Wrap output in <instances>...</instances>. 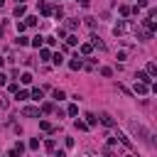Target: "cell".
Listing matches in <instances>:
<instances>
[{"mask_svg": "<svg viewBox=\"0 0 157 157\" xmlns=\"http://www.w3.org/2000/svg\"><path fill=\"white\" fill-rule=\"evenodd\" d=\"M137 5H147V0H137Z\"/></svg>", "mask_w": 157, "mask_h": 157, "instance_id": "obj_33", "label": "cell"}, {"mask_svg": "<svg viewBox=\"0 0 157 157\" xmlns=\"http://www.w3.org/2000/svg\"><path fill=\"white\" fill-rule=\"evenodd\" d=\"M42 42H44V39H42V37H34V39H32V44H34L37 49H42Z\"/></svg>", "mask_w": 157, "mask_h": 157, "instance_id": "obj_18", "label": "cell"}, {"mask_svg": "<svg viewBox=\"0 0 157 157\" xmlns=\"http://www.w3.org/2000/svg\"><path fill=\"white\" fill-rule=\"evenodd\" d=\"M147 74H150V76H155V74H157V66H155V64H150V66H147Z\"/></svg>", "mask_w": 157, "mask_h": 157, "instance_id": "obj_28", "label": "cell"}, {"mask_svg": "<svg viewBox=\"0 0 157 157\" xmlns=\"http://www.w3.org/2000/svg\"><path fill=\"white\" fill-rule=\"evenodd\" d=\"M76 128H78V130H88V123H84V120H76Z\"/></svg>", "mask_w": 157, "mask_h": 157, "instance_id": "obj_23", "label": "cell"}, {"mask_svg": "<svg viewBox=\"0 0 157 157\" xmlns=\"http://www.w3.org/2000/svg\"><path fill=\"white\" fill-rule=\"evenodd\" d=\"M81 52H84V54H91V52H93V44H81Z\"/></svg>", "mask_w": 157, "mask_h": 157, "instance_id": "obj_19", "label": "cell"}, {"mask_svg": "<svg viewBox=\"0 0 157 157\" xmlns=\"http://www.w3.org/2000/svg\"><path fill=\"white\" fill-rule=\"evenodd\" d=\"M54 17H56V20H62V17H64V10H62V8H56V10H54Z\"/></svg>", "mask_w": 157, "mask_h": 157, "instance_id": "obj_26", "label": "cell"}, {"mask_svg": "<svg viewBox=\"0 0 157 157\" xmlns=\"http://www.w3.org/2000/svg\"><path fill=\"white\" fill-rule=\"evenodd\" d=\"M52 59H54V64H56V66H59V64H62V62H64V56H62V54H54Z\"/></svg>", "mask_w": 157, "mask_h": 157, "instance_id": "obj_24", "label": "cell"}, {"mask_svg": "<svg viewBox=\"0 0 157 157\" xmlns=\"http://www.w3.org/2000/svg\"><path fill=\"white\" fill-rule=\"evenodd\" d=\"M17 44H20V47H25V44H30V39H27V37H20V39H17Z\"/></svg>", "mask_w": 157, "mask_h": 157, "instance_id": "obj_27", "label": "cell"}, {"mask_svg": "<svg viewBox=\"0 0 157 157\" xmlns=\"http://www.w3.org/2000/svg\"><path fill=\"white\" fill-rule=\"evenodd\" d=\"M54 157H66V152H64V150H59V152H54Z\"/></svg>", "mask_w": 157, "mask_h": 157, "instance_id": "obj_31", "label": "cell"}, {"mask_svg": "<svg viewBox=\"0 0 157 157\" xmlns=\"http://www.w3.org/2000/svg\"><path fill=\"white\" fill-rule=\"evenodd\" d=\"M0 66H3V56H0Z\"/></svg>", "mask_w": 157, "mask_h": 157, "instance_id": "obj_35", "label": "cell"}, {"mask_svg": "<svg viewBox=\"0 0 157 157\" xmlns=\"http://www.w3.org/2000/svg\"><path fill=\"white\" fill-rule=\"evenodd\" d=\"M76 25H78V20H69V22H66V30H76Z\"/></svg>", "mask_w": 157, "mask_h": 157, "instance_id": "obj_22", "label": "cell"}, {"mask_svg": "<svg viewBox=\"0 0 157 157\" xmlns=\"http://www.w3.org/2000/svg\"><path fill=\"white\" fill-rule=\"evenodd\" d=\"M22 84H32V74H22V78H20Z\"/></svg>", "mask_w": 157, "mask_h": 157, "instance_id": "obj_20", "label": "cell"}, {"mask_svg": "<svg viewBox=\"0 0 157 157\" xmlns=\"http://www.w3.org/2000/svg\"><path fill=\"white\" fill-rule=\"evenodd\" d=\"M8 84V76H3V74H0V86H5Z\"/></svg>", "mask_w": 157, "mask_h": 157, "instance_id": "obj_30", "label": "cell"}, {"mask_svg": "<svg viewBox=\"0 0 157 157\" xmlns=\"http://www.w3.org/2000/svg\"><path fill=\"white\" fill-rule=\"evenodd\" d=\"M22 150H25V145H22V143H17V145L10 150V157H22Z\"/></svg>", "mask_w": 157, "mask_h": 157, "instance_id": "obj_4", "label": "cell"}, {"mask_svg": "<svg viewBox=\"0 0 157 157\" xmlns=\"http://www.w3.org/2000/svg\"><path fill=\"white\" fill-rule=\"evenodd\" d=\"M130 130H133L135 135H140V137H143V140H145L150 147H155V135H152L147 128H143L140 123H130Z\"/></svg>", "mask_w": 157, "mask_h": 157, "instance_id": "obj_1", "label": "cell"}, {"mask_svg": "<svg viewBox=\"0 0 157 157\" xmlns=\"http://www.w3.org/2000/svg\"><path fill=\"white\" fill-rule=\"evenodd\" d=\"M91 5V0H81V8H88Z\"/></svg>", "mask_w": 157, "mask_h": 157, "instance_id": "obj_32", "label": "cell"}, {"mask_svg": "<svg viewBox=\"0 0 157 157\" xmlns=\"http://www.w3.org/2000/svg\"><path fill=\"white\" fill-rule=\"evenodd\" d=\"M91 39H93V47H98V49H106V44H103L98 37H91Z\"/></svg>", "mask_w": 157, "mask_h": 157, "instance_id": "obj_16", "label": "cell"}, {"mask_svg": "<svg viewBox=\"0 0 157 157\" xmlns=\"http://www.w3.org/2000/svg\"><path fill=\"white\" fill-rule=\"evenodd\" d=\"M15 96H17V98H20V101H27V98H30V93H27V91H17V93H15Z\"/></svg>", "mask_w": 157, "mask_h": 157, "instance_id": "obj_17", "label": "cell"}, {"mask_svg": "<svg viewBox=\"0 0 157 157\" xmlns=\"http://www.w3.org/2000/svg\"><path fill=\"white\" fill-rule=\"evenodd\" d=\"M135 78H137V81H143V84H150V81H152L147 71H137V74H135Z\"/></svg>", "mask_w": 157, "mask_h": 157, "instance_id": "obj_5", "label": "cell"}, {"mask_svg": "<svg viewBox=\"0 0 157 157\" xmlns=\"http://www.w3.org/2000/svg\"><path fill=\"white\" fill-rule=\"evenodd\" d=\"M86 118H88V120H86V123H88V128H91V125H96V120H98L93 113H86Z\"/></svg>", "mask_w": 157, "mask_h": 157, "instance_id": "obj_15", "label": "cell"}, {"mask_svg": "<svg viewBox=\"0 0 157 157\" xmlns=\"http://www.w3.org/2000/svg\"><path fill=\"white\" fill-rule=\"evenodd\" d=\"M39 56H42V62H47V59L52 56V52L49 49H39Z\"/></svg>", "mask_w": 157, "mask_h": 157, "instance_id": "obj_14", "label": "cell"}, {"mask_svg": "<svg viewBox=\"0 0 157 157\" xmlns=\"http://www.w3.org/2000/svg\"><path fill=\"white\" fill-rule=\"evenodd\" d=\"M20 3H25V0H17V5H20Z\"/></svg>", "mask_w": 157, "mask_h": 157, "instance_id": "obj_36", "label": "cell"}, {"mask_svg": "<svg viewBox=\"0 0 157 157\" xmlns=\"http://www.w3.org/2000/svg\"><path fill=\"white\" fill-rule=\"evenodd\" d=\"M25 12H27V8H25V3H20V5L15 8V17H22Z\"/></svg>", "mask_w": 157, "mask_h": 157, "instance_id": "obj_8", "label": "cell"}, {"mask_svg": "<svg viewBox=\"0 0 157 157\" xmlns=\"http://www.w3.org/2000/svg\"><path fill=\"white\" fill-rule=\"evenodd\" d=\"M3 5H5V0H0V8H3Z\"/></svg>", "mask_w": 157, "mask_h": 157, "instance_id": "obj_34", "label": "cell"}, {"mask_svg": "<svg viewBox=\"0 0 157 157\" xmlns=\"http://www.w3.org/2000/svg\"><path fill=\"white\" fill-rule=\"evenodd\" d=\"M22 115H27V118H39V108H34V106H25V108H22Z\"/></svg>", "mask_w": 157, "mask_h": 157, "instance_id": "obj_2", "label": "cell"}, {"mask_svg": "<svg viewBox=\"0 0 157 157\" xmlns=\"http://www.w3.org/2000/svg\"><path fill=\"white\" fill-rule=\"evenodd\" d=\"M81 66H84V62H81V59H78V56H76V59H71V62H69V69H74V71H76V69H81Z\"/></svg>", "mask_w": 157, "mask_h": 157, "instance_id": "obj_7", "label": "cell"}, {"mask_svg": "<svg viewBox=\"0 0 157 157\" xmlns=\"http://www.w3.org/2000/svg\"><path fill=\"white\" fill-rule=\"evenodd\" d=\"M39 10H42L44 15H52V5L49 3H39Z\"/></svg>", "mask_w": 157, "mask_h": 157, "instance_id": "obj_9", "label": "cell"}, {"mask_svg": "<svg viewBox=\"0 0 157 157\" xmlns=\"http://www.w3.org/2000/svg\"><path fill=\"white\" fill-rule=\"evenodd\" d=\"M39 128L47 130V133H52V130H54V128H52V123H47V120H39Z\"/></svg>", "mask_w": 157, "mask_h": 157, "instance_id": "obj_12", "label": "cell"}, {"mask_svg": "<svg viewBox=\"0 0 157 157\" xmlns=\"http://www.w3.org/2000/svg\"><path fill=\"white\" fill-rule=\"evenodd\" d=\"M76 113H78V106L71 103V106H69V115H76Z\"/></svg>", "mask_w": 157, "mask_h": 157, "instance_id": "obj_25", "label": "cell"}, {"mask_svg": "<svg viewBox=\"0 0 157 157\" xmlns=\"http://www.w3.org/2000/svg\"><path fill=\"white\" fill-rule=\"evenodd\" d=\"M125 157H133V155H125Z\"/></svg>", "mask_w": 157, "mask_h": 157, "instance_id": "obj_37", "label": "cell"}, {"mask_svg": "<svg viewBox=\"0 0 157 157\" xmlns=\"http://www.w3.org/2000/svg\"><path fill=\"white\" fill-rule=\"evenodd\" d=\"M66 42H69V44L74 47V44H78V37H74V34H69V37H66Z\"/></svg>", "mask_w": 157, "mask_h": 157, "instance_id": "obj_21", "label": "cell"}, {"mask_svg": "<svg viewBox=\"0 0 157 157\" xmlns=\"http://www.w3.org/2000/svg\"><path fill=\"white\" fill-rule=\"evenodd\" d=\"M101 74H103V76H113V69H108V66H103V69H101Z\"/></svg>", "mask_w": 157, "mask_h": 157, "instance_id": "obj_29", "label": "cell"}, {"mask_svg": "<svg viewBox=\"0 0 157 157\" xmlns=\"http://www.w3.org/2000/svg\"><path fill=\"white\" fill-rule=\"evenodd\" d=\"M62 98H66V93L62 88H54V101H62Z\"/></svg>", "mask_w": 157, "mask_h": 157, "instance_id": "obj_10", "label": "cell"}, {"mask_svg": "<svg viewBox=\"0 0 157 157\" xmlns=\"http://www.w3.org/2000/svg\"><path fill=\"white\" fill-rule=\"evenodd\" d=\"M113 32H115V34H123V32H125V25H123V22H118V25L113 27Z\"/></svg>", "mask_w": 157, "mask_h": 157, "instance_id": "obj_13", "label": "cell"}, {"mask_svg": "<svg viewBox=\"0 0 157 157\" xmlns=\"http://www.w3.org/2000/svg\"><path fill=\"white\" fill-rule=\"evenodd\" d=\"M32 98H34V101H39V98H42L44 93H42V88H32V93H30Z\"/></svg>", "mask_w": 157, "mask_h": 157, "instance_id": "obj_11", "label": "cell"}, {"mask_svg": "<svg viewBox=\"0 0 157 157\" xmlns=\"http://www.w3.org/2000/svg\"><path fill=\"white\" fill-rule=\"evenodd\" d=\"M101 123L108 125V128H113V125H115V118H113L111 113H101Z\"/></svg>", "mask_w": 157, "mask_h": 157, "instance_id": "obj_3", "label": "cell"}, {"mask_svg": "<svg viewBox=\"0 0 157 157\" xmlns=\"http://www.w3.org/2000/svg\"><path fill=\"white\" fill-rule=\"evenodd\" d=\"M147 91H150L147 84H143V81H137V84H135V93H140V96H143V93H147Z\"/></svg>", "mask_w": 157, "mask_h": 157, "instance_id": "obj_6", "label": "cell"}]
</instances>
